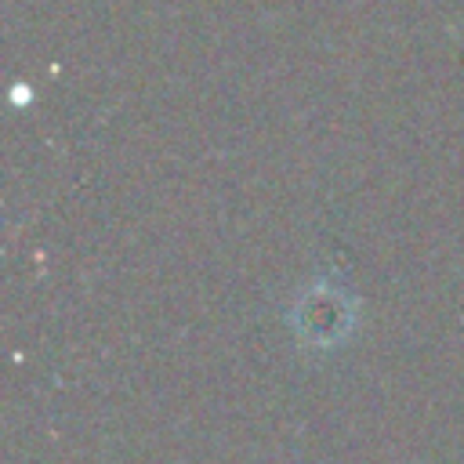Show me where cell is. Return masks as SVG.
<instances>
[{
	"mask_svg": "<svg viewBox=\"0 0 464 464\" xmlns=\"http://www.w3.org/2000/svg\"><path fill=\"white\" fill-rule=\"evenodd\" d=\"M290 323L297 341L312 348H337L355 330V301L330 283H308L294 301Z\"/></svg>",
	"mask_w": 464,
	"mask_h": 464,
	"instance_id": "obj_1",
	"label": "cell"
}]
</instances>
